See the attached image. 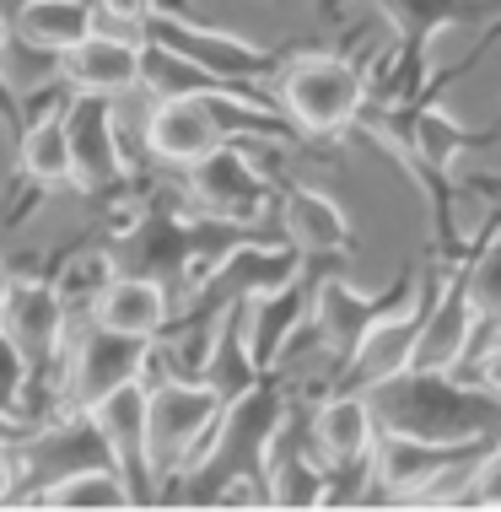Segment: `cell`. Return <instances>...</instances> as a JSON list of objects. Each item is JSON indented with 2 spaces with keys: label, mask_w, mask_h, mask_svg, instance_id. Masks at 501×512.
<instances>
[{
  "label": "cell",
  "mask_w": 501,
  "mask_h": 512,
  "mask_svg": "<svg viewBox=\"0 0 501 512\" xmlns=\"http://www.w3.org/2000/svg\"><path fill=\"white\" fill-rule=\"evenodd\" d=\"M286 394L275 383H254L248 394H238L221 410L216 432L205 437V448L178 469L173 480H162L157 502H178V507H264V459L270 442L286 421Z\"/></svg>",
  "instance_id": "cell-1"
},
{
  "label": "cell",
  "mask_w": 501,
  "mask_h": 512,
  "mask_svg": "<svg viewBox=\"0 0 501 512\" xmlns=\"http://www.w3.org/2000/svg\"><path fill=\"white\" fill-rule=\"evenodd\" d=\"M275 238L264 232V221H227V216H178L167 200L135 216V227L114 243V275H146V281L173 292H194L232 248Z\"/></svg>",
  "instance_id": "cell-2"
},
{
  "label": "cell",
  "mask_w": 501,
  "mask_h": 512,
  "mask_svg": "<svg viewBox=\"0 0 501 512\" xmlns=\"http://www.w3.org/2000/svg\"><path fill=\"white\" fill-rule=\"evenodd\" d=\"M367 405L378 415V432L448 442V448H475V442L501 437V399L480 383H458L453 372H394L372 383Z\"/></svg>",
  "instance_id": "cell-3"
},
{
  "label": "cell",
  "mask_w": 501,
  "mask_h": 512,
  "mask_svg": "<svg viewBox=\"0 0 501 512\" xmlns=\"http://www.w3.org/2000/svg\"><path fill=\"white\" fill-rule=\"evenodd\" d=\"M221 410H227V399L200 378L146 383V453H151V469H157V491H162V480H173L205 448Z\"/></svg>",
  "instance_id": "cell-4"
},
{
  "label": "cell",
  "mask_w": 501,
  "mask_h": 512,
  "mask_svg": "<svg viewBox=\"0 0 501 512\" xmlns=\"http://www.w3.org/2000/svg\"><path fill=\"white\" fill-rule=\"evenodd\" d=\"M361 103H367L361 71L340 54H297L275 81V108L302 135H340L345 124H356Z\"/></svg>",
  "instance_id": "cell-5"
},
{
  "label": "cell",
  "mask_w": 501,
  "mask_h": 512,
  "mask_svg": "<svg viewBox=\"0 0 501 512\" xmlns=\"http://www.w3.org/2000/svg\"><path fill=\"white\" fill-rule=\"evenodd\" d=\"M11 459H17V496H11V502L38 507V496L49 486H60L76 469L114 464V453H108V437L97 432L92 410H65V415H54V421L44 415V421L11 448Z\"/></svg>",
  "instance_id": "cell-6"
},
{
  "label": "cell",
  "mask_w": 501,
  "mask_h": 512,
  "mask_svg": "<svg viewBox=\"0 0 501 512\" xmlns=\"http://www.w3.org/2000/svg\"><path fill=\"white\" fill-rule=\"evenodd\" d=\"M141 44L173 49L178 60L211 71L216 81H227V87H254V81H264L270 71H281V60H275L270 49L248 44V38H232V33H216V27H200V22L178 17V11H167V6L146 11Z\"/></svg>",
  "instance_id": "cell-7"
},
{
  "label": "cell",
  "mask_w": 501,
  "mask_h": 512,
  "mask_svg": "<svg viewBox=\"0 0 501 512\" xmlns=\"http://www.w3.org/2000/svg\"><path fill=\"white\" fill-rule=\"evenodd\" d=\"M65 297L54 292V281H33V275H11V292H6V308H0V329L17 340L22 362H27V410L44 421V405H38V389H44L54 356H60V340H65Z\"/></svg>",
  "instance_id": "cell-8"
},
{
  "label": "cell",
  "mask_w": 501,
  "mask_h": 512,
  "mask_svg": "<svg viewBox=\"0 0 501 512\" xmlns=\"http://www.w3.org/2000/svg\"><path fill=\"white\" fill-rule=\"evenodd\" d=\"M65 146H71V184L81 195H119L124 189V146H119V124H114V98L97 92H76L65 98Z\"/></svg>",
  "instance_id": "cell-9"
},
{
  "label": "cell",
  "mask_w": 501,
  "mask_h": 512,
  "mask_svg": "<svg viewBox=\"0 0 501 512\" xmlns=\"http://www.w3.org/2000/svg\"><path fill=\"white\" fill-rule=\"evenodd\" d=\"M151 367V340L146 335H124V329L92 324L81 345L71 351V378H65V410H92L97 399H108L114 389L141 378Z\"/></svg>",
  "instance_id": "cell-10"
},
{
  "label": "cell",
  "mask_w": 501,
  "mask_h": 512,
  "mask_svg": "<svg viewBox=\"0 0 501 512\" xmlns=\"http://www.w3.org/2000/svg\"><path fill=\"white\" fill-rule=\"evenodd\" d=\"M189 195L200 200L205 216L264 221V211H270V178H264L232 141H221V146L205 151L200 162H189Z\"/></svg>",
  "instance_id": "cell-11"
},
{
  "label": "cell",
  "mask_w": 501,
  "mask_h": 512,
  "mask_svg": "<svg viewBox=\"0 0 501 512\" xmlns=\"http://www.w3.org/2000/svg\"><path fill=\"white\" fill-rule=\"evenodd\" d=\"M410 281H399L388 297H367V292H356L351 281H318L313 286V335L334 351V362H351L356 356V345L372 335V324H383L388 313H399L410 302Z\"/></svg>",
  "instance_id": "cell-12"
},
{
  "label": "cell",
  "mask_w": 501,
  "mask_h": 512,
  "mask_svg": "<svg viewBox=\"0 0 501 512\" xmlns=\"http://www.w3.org/2000/svg\"><path fill=\"white\" fill-rule=\"evenodd\" d=\"M92 421L97 432L108 437V453H114V469L124 475L135 507H151L157 502V469H151V453H146V383H124L108 399L92 405Z\"/></svg>",
  "instance_id": "cell-13"
},
{
  "label": "cell",
  "mask_w": 501,
  "mask_h": 512,
  "mask_svg": "<svg viewBox=\"0 0 501 512\" xmlns=\"http://www.w3.org/2000/svg\"><path fill=\"white\" fill-rule=\"evenodd\" d=\"M227 141V124H221L211 92H178V98H157L146 119V151L173 168L200 162L211 146Z\"/></svg>",
  "instance_id": "cell-14"
},
{
  "label": "cell",
  "mask_w": 501,
  "mask_h": 512,
  "mask_svg": "<svg viewBox=\"0 0 501 512\" xmlns=\"http://www.w3.org/2000/svg\"><path fill=\"white\" fill-rule=\"evenodd\" d=\"M475 335H480V318H475V308H469V297H464V275L431 286L421 329H415L410 367L415 372H458V362L469 356Z\"/></svg>",
  "instance_id": "cell-15"
},
{
  "label": "cell",
  "mask_w": 501,
  "mask_h": 512,
  "mask_svg": "<svg viewBox=\"0 0 501 512\" xmlns=\"http://www.w3.org/2000/svg\"><path fill=\"white\" fill-rule=\"evenodd\" d=\"M60 81L76 92H97V98H119V92L141 87V38L92 27L76 49L60 54Z\"/></svg>",
  "instance_id": "cell-16"
},
{
  "label": "cell",
  "mask_w": 501,
  "mask_h": 512,
  "mask_svg": "<svg viewBox=\"0 0 501 512\" xmlns=\"http://www.w3.org/2000/svg\"><path fill=\"white\" fill-rule=\"evenodd\" d=\"M313 313V281H302V270L291 281L270 286V292L243 302V329H248V356L259 362V372H270L286 356V345L297 340V329Z\"/></svg>",
  "instance_id": "cell-17"
},
{
  "label": "cell",
  "mask_w": 501,
  "mask_h": 512,
  "mask_svg": "<svg viewBox=\"0 0 501 512\" xmlns=\"http://www.w3.org/2000/svg\"><path fill=\"white\" fill-rule=\"evenodd\" d=\"M313 453L324 459L329 475H340V469H367L372 459V442H378V415H372L367 394L356 389H340L334 399L313 410Z\"/></svg>",
  "instance_id": "cell-18"
},
{
  "label": "cell",
  "mask_w": 501,
  "mask_h": 512,
  "mask_svg": "<svg viewBox=\"0 0 501 512\" xmlns=\"http://www.w3.org/2000/svg\"><path fill=\"white\" fill-rule=\"evenodd\" d=\"M281 238L308 254H345L351 248V221H345L340 200H329L324 189L308 184H286L281 189Z\"/></svg>",
  "instance_id": "cell-19"
},
{
  "label": "cell",
  "mask_w": 501,
  "mask_h": 512,
  "mask_svg": "<svg viewBox=\"0 0 501 512\" xmlns=\"http://www.w3.org/2000/svg\"><path fill=\"white\" fill-rule=\"evenodd\" d=\"M92 313H97V324H108V329L157 340L162 324L173 318V297H167V286L146 281V275H114V281L97 292Z\"/></svg>",
  "instance_id": "cell-20"
},
{
  "label": "cell",
  "mask_w": 501,
  "mask_h": 512,
  "mask_svg": "<svg viewBox=\"0 0 501 512\" xmlns=\"http://www.w3.org/2000/svg\"><path fill=\"white\" fill-rule=\"evenodd\" d=\"M11 33L44 54H65L92 33V0H27L11 17Z\"/></svg>",
  "instance_id": "cell-21"
},
{
  "label": "cell",
  "mask_w": 501,
  "mask_h": 512,
  "mask_svg": "<svg viewBox=\"0 0 501 512\" xmlns=\"http://www.w3.org/2000/svg\"><path fill=\"white\" fill-rule=\"evenodd\" d=\"M469 6H480V0H383V11L394 17L399 38H405V76H410V81H421L426 44L437 38V27L464 22Z\"/></svg>",
  "instance_id": "cell-22"
},
{
  "label": "cell",
  "mask_w": 501,
  "mask_h": 512,
  "mask_svg": "<svg viewBox=\"0 0 501 512\" xmlns=\"http://www.w3.org/2000/svg\"><path fill=\"white\" fill-rule=\"evenodd\" d=\"M394 141L410 151V162H421V168L442 173V168L458 157V151L475 141V135H469L453 114H442V108H415V114L399 119V135H394Z\"/></svg>",
  "instance_id": "cell-23"
},
{
  "label": "cell",
  "mask_w": 501,
  "mask_h": 512,
  "mask_svg": "<svg viewBox=\"0 0 501 512\" xmlns=\"http://www.w3.org/2000/svg\"><path fill=\"white\" fill-rule=\"evenodd\" d=\"M38 507H65V512H124L135 507L130 486H124V475L114 464H97V469H76V475H65L60 486H49L38 496Z\"/></svg>",
  "instance_id": "cell-24"
},
{
  "label": "cell",
  "mask_w": 501,
  "mask_h": 512,
  "mask_svg": "<svg viewBox=\"0 0 501 512\" xmlns=\"http://www.w3.org/2000/svg\"><path fill=\"white\" fill-rule=\"evenodd\" d=\"M464 297L475 308L480 329H501V227L480 243V254L464 270Z\"/></svg>",
  "instance_id": "cell-25"
},
{
  "label": "cell",
  "mask_w": 501,
  "mask_h": 512,
  "mask_svg": "<svg viewBox=\"0 0 501 512\" xmlns=\"http://www.w3.org/2000/svg\"><path fill=\"white\" fill-rule=\"evenodd\" d=\"M114 281V259L108 254H92V259H76L71 270L60 275V281H54V292L65 297V308H81V302H97V292H103V286Z\"/></svg>",
  "instance_id": "cell-26"
},
{
  "label": "cell",
  "mask_w": 501,
  "mask_h": 512,
  "mask_svg": "<svg viewBox=\"0 0 501 512\" xmlns=\"http://www.w3.org/2000/svg\"><path fill=\"white\" fill-rule=\"evenodd\" d=\"M0 410L33 415V410H27V362H22L17 340H11L6 329H0Z\"/></svg>",
  "instance_id": "cell-27"
},
{
  "label": "cell",
  "mask_w": 501,
  "mask_h": 512,
  "mask_svg": "<svg viewBox=\"0 0 501 512\" xmlns=\"http://www.w3.org/2000/svg\"><path fill=\"white\" fill-rule=\"evenodd\" d=\"M464 502H475V507H501V442H491L485 448V459L475 469V480H469V496Z\"/></svg>",
  "instance_id": "cell-28"
},
{
  "label": "cell",
  "mask_w": 501,
  "mask_h": 512,
  "mask_svg": "<svg viewBox=\"0 0 501 512\" xmlns=\"http://www.w3.org/2000/svg\"><path fill=\"white\" fill-rule=\"evenodd\" d=\"M0 130L11 135V146H17L22 130H27V103H22V92L6 81V71H0Z\"/></svg>",
  "instance_id": "cell-29"
},
{
  "label": "cell",
  "mask_w": 501,
  "mask_h": 512,
  "mask_svg": "<svg viewBox=\"0 0 501 512\" xmlns=\"http://www.w3.org/2000/svg\"><path fill=\"white\" fill-rule=\"evenodd\" d=\"M151 6H157V0H97V11H103V17H114L124 33H135V38H141V22H146Z\"/></svg>",
  "instance_id": "cell-30"
},
{
  "label": "cell",
  "mask_w": 501,
  "mask_h": 512,
  "mask_svg": "<svg viewBox=\"0 0 501 512\" xmlns=\"http://www.w3.org/2000/svg\"><path fill=\"white\" fill-rule=\"evenodd\" d=\"M480 389L501 399V329H496V340L480 351Z\"/></svg>",
  "instance_id": "cell-31"
},
{
  "label": "cell",
  "mask_w": 501,
  "mask_h": 512,
  "mask_svg": "<svg viewBox=\"0 0 501 512\" xmlns=\"http://www.w3.org/2000/svg\"><path fill=\"white\" fill-rule=\"evenodd\" d=\"M38 426V415H11V410H0V448H17V442L27 437Z\"/></svg>",
  "instance_id": "cell-32"
},
{
  "label": "cell",
  "mask_w": 501,
  "mask_h": 512,
  "mask_svg": "<svg viewBox=\"0 0 501 512\" xmlns=\"http://www.w3.org/2000/svg\"><path fill=\"white\" fill-rule=\"evenodd\" d=\"M17 496V459H11V448H0V502H11Z\"/></svg>",
  "instance_id": "cell-33"
},
{
  "label": "cell",
  "mask_w": 501,
  "mask_h": 512,
  "mask_svg": "<svg viewBox=\"0 0 501 512\" xmlns=\"http://www.w3.org/2000/svg\"><path fill=\"white\" fill-rule=\"evenodd\" d=\"M475 189H480V195H485V200H496V205H501V178H480V184H475Z\"/></svg>",
  "instance_id": "cell-34"
},
{
  "label": "cell",
  "mask_w": 501,
  "mask_h": 512,
  "mask_svg": "<svg viewBox=\"0 0 501 512\" xmlns=\"http://www.w3.org/2000/svg\"><path fill=\"white\" fill-rule=\"evenodd\" d=\"M6 292H11V270H6V259H0V308H6Z\"/></svg>",
  "instance_id": "cell-35"
},
{
  "label": "cell",
  "mask_w": 501,
  "mask_h": 512,
  "mask_svg": "<svg viewBox=\"0 0 501 512\" xmlns=\"http://www.w3.org/2000/svg\"><path fill=\"white\" fill-rule=\"evenodd\" d=\"M496 135H501V114H496L491 124H485V135H475V141H496Z\"/></svg>",
  "instance_id": "cell-36"
},
{
  "label": "cell",
  "mask_w": 501,
  "mask_h": 512,
  "mask_svg": "<svg viewBox=\"0 0 501 512\" xmlns=\"http://www.w3.org/2000/svg\"><path fill=\"white\" fill-rule=\"evenodd\" d=\"M22 6H27V0H0V11H6V17H17Z\"/></svg>",
  "instance_id": "cell-37"
},
{
  "label": "cell",
  "mask_w": 501,
  "mask_h": 512,
  "mask_svg": "<svg viewBox=\"0 0 501 512\" xmlns=\"http://www.w3.org/2000/svg\"><path fill=\"white\" fill-rule=\"evenodd\" d=\"M6 38H11V17L0 11V49H6Z\"/></svg>",
  "instance_id": "cell-38"
}]
</instances>
